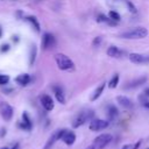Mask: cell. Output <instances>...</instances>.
Here are the masks:
<instances>
[{"label": "cell", "instance_id": "6da1fadb", "mask_svg": "<svg viewBox=\"0 0 149 149\" xmlns=\"http://www.w3.org/2000/svg\"><path fill=\"white\" fill-rule=\"evenodd\" d=\"M148 35V29L144 27H135L129 30H126L120 34V37L127 38V40H141L147 37Z\"/></svg>", "mask_w": 149, "mask_h": 149}, {"label": "cell", "instance_id": "7a4b0ae2", "mask_svg": "<svg viewBox=\"0 0 149 149\" xmlns=\"http://www.w3.org/2000/svg\"><path fill=\"white\" fill-rule=\"evenodd\" d=\"M55 61H56V64L58 66V69L63 70V71H72L74 70V63L72 62V59H70L66 55L64 54H56L55 55Z\"/></svg>", "mask_w": 149, "mask_h": 149}, {"label": "cell", "instance_id": "3957f363", "mask_svg": "<svg viewBox=\"0 0 149 149\" xmlns=\"http://www.w3.org/2000/svg\"><path fill=\"white\" fill-rule=\"evenodd\" d=\"M92 115H93L92 111H81V112H79V113L74 116V119H73V121H72V127H73V128H78V127L83 126L88 119L92 118Z\"/></svg>", "mask_w": 149, "mask_h": 149}, {"label": "cell", "instance_id": "277c9868", "mask_svg": "<svg viewBox=\"0 0 149 149\" xmlns=\"http://www.w3.org/2000/svg\"><path fill=\"white\" fill-rule=\"evenodd\" d=\"M112 139L113 137H112L111 134H100L94 139L93 146L95 147V149H102L112 141Z\"/></svg>", "mask_w": 149, "mask_h": 149}, {"label": "cell", "instance_id": "5b68a950", "mask_svg": "<svg viewBox=\"0 0 149 149\" xmlns=\"http://www.w3.org/2000/svg\"><path fill=\"white\" fill-rule=\"evenodd\" d=\"M42 47L45 50L55 48L56 47V38H55V36L52 34H50V33H44L43 37H42Z\"/></svg>", "mask_w": 149, "mask_h": 149}, {"label": "cell", "instance_id": "8992f818", "mask_svg": "<svg viewBox=\"0 0 149 149\" xmlns=\"http://www.w3.org/2000/svg\"><path fill=\"white\" fill-rule=\"evenodd\" d=\"M109 125V122L107 120H102V119H93L91 122H90V129L92 132H99V130H102L105 128H107Z\"/></svg>", "mask_w": 149, "mask_h": 149}, {"label": "cell", "instance_id": "52a82bcc", "mask_svg": "<svg viewBox=\"0 0 149 149\" xmlns=\"http://www.w3.org/2000/svg\"><path fill=\"white\" fill-rule=\"evenodd\" d=\"M0 114L6 121H9L13 116V107L6 101H1L0 102Z\"/></svg>", "mask_w": 149, "mask_h": 149}, {"label": "cell", "instance_id": "ba28073f", "mask_svg": "<svg viewBox=\"0 0 149 149\" xmlns=\"http://www.w3.org/2000/svg\"><path fill=\"white\" fill-rule=\"evenodd\" d=\"M129 61L134 64H149V56L147 55H142V54H137V52H132L128 56Z\"/></svg>", "mask_w": 149, "mask_h": 149}, {"label": "cell", "instance_id": "9c48e42d", "mask_svg": "<svg viewBox=\"0 0 149 149\" xmlns=\"http://www.w3.org/2000/svg\"><path fill=\"white\" fill-rule=\"evenodd\" d=\"M65 132H66V129H58V130H56V132L49 137V140L47 141V143H45V146H44V149H49L50 147L54 146V143H55L56 141L62 140V137H63V135H64Z\"/></svg>", "mask_w": 149, "mask_h": 149}, {"label": "cell", "instance_id": "30bf717a", "mask_svg": "<svg viewBox=\"0 0 149 149\" xmlns=\"http://www.w3.org/2000/svg\"><path fill=\"white\" fill-rule=\"evenodd\" d=\"M40 101H41V105L42 107L45 109V111H52L54 109V100L50 95L48 94H42L41 98H40Z\"/></svg>", "mask_w": 149, "mask_h": 149}, {"label": "cell", "instance_id": "8fae6325", "mask_svg": "<svg viewBox=\"0 0 149 149\" xmlns=\"http://www.w3.org/2000/svg\"><path fill=\"white\" fill-rule=\"evenodd\" d=\"M116 101H118V104L120 106H122L125 108H133V106H134L133 101L128 97H125V95H118L116 97Z\"/></svg>", "mask_w": 149, "mask_h": 149}, {"label": "cell", "instance_id": "7c38bea8", "mask_svg": "<svg viewBox=\"0 0 149 149\" xmlns=\"http://www.w3.org/2000/svg\"><path fill=\"white\" fill-rule=\"evenodd\" d=\"M62 141L68 146H72L74 143V141H76V134L73 132H71V130H66L64 133L63 137H62Z\"/></svg>", "mask_w": 149, "mask_h": 149}, {"label": "cell", "instance_id": "4fadbf2b", "mask_svg": "<svg viewBox=\"0 0 149 149\" xmlns=\"http://www.w3.org/2000/svg\"><path fill=\"white\" fill-rule=\"evenodd\" d=\"M31 126H33V123H31V120H30L28 113L27 112H23L22 113V123H20V127L23 128V129H26V130H30L31 129Z\"/></svg>", "mask_w": 149, "mask_h": 149}, {"label": "cell", "instance_id": "5bb4252c", "mask_svg": "<svg viewBox=\"0 0 149 149\" xmlns=\"http://www.w3.org/2000/svg\"><path fill=\"white\" fill-rule=\"evenodd\" d=\"M107 55L109 56V57H113V58H119V57H121L122 55H123V51L122 50H120L118 47H115V45H111L108 49H107Z\"/></svg>", "mask_w": 149, "mask_h": 149}, {"label": "cell", "instance_id": "9a60e30c", "mask_svg": "<svg viewBox=\"0 0 149 149\" xmlns=\"http://www.w3.org/2000/svg\"><path fill=\"white\" fill-rule=\"evenodd\" d=\"M30 76L28 74V73H22V74H19L16 78H15V81L19 84V85H21V86H26V85H28L29 84V81H30Z\"/></svg>", "mask_w": 149, "mask_h": 149}, {"label": "cell", "instance_id": "2e32d148", "mask_svg": "<svg viewBox=\"0 0 149 149\" xmlns=\"http://www.w3.org/2000/svg\"><path fill=\"white\" fill-rule=\"evenodd\" d=\"M52 90H54V93H55V97H56L57 101L61 102V104H65V97H64L63 90L59 86H57V85H55L52 87Z\"/></svg>", "mask_w": 149, "mask_h": 149}, {"label": "cell", "instance_id": "e0dca14e", "mask_svg": "<svg viewBox=\"0 0 149 149\" xmlns=\"http://www.w3.org/2000/svg\"><path fill=\"white\" fill-rule=\"evenodd\" d=\"M146 81H147V77H140V78H137V79H135V80L129 81V83L125 86V88H134V87H137V86L144 84Z\"/></svg>", "mask_w": 149, "mask_h": 149}, {"label": "cell", "instance_id": "ac0fdd59", "mask_svg": "<svg viewBox=\"0 0 149 149\" xmlns=\"http://www.w3.org/2000/svg\"><path fill=\"white\" fill-rule=\"evenodd\" d=\"M97 21L98 22H104V23H107V24H109V26H116V21H114V20H112L109 16L107 17V16H105V15H102V14H100V15H98L97 16Z\"/></svg>", "mask_w": 149, "mask_h": 149}, {"label": "cell", "instance_id": "d6986e66", "mask_svg": "<svg viewBox=\"0 0 149 149\" xmlns=\"http://www.w3.org/2000/svg\"><path fill=\"white\" fill-rule=\"evenodd\" d=\"M105 85H106V83H101V84L95 88V91H94V93L92 94V98H91V100H92V101H95V100L101 95V93L104 92Z\"/></svg>", "mask_w": 149, "mask_h": 149}, {"label": "cell", "instance_id": "ffe728a7", "mask_svg": "<svg viewBox=\"0 0 149 149\" xmlns=\"http://www.w3.org/2000/svg\"><path fill=\"white\" fill-rule=\"evenodd\" d=\"M118 114H119V111H118V108H116L115 106H113V105H109V106L107 107V115H108L109 120H113V119H115V118L118 116Z\"/></svg>", "mask_w": 149, "mask_h": 149}, {"label": "cell", "instance_id": "44dd1931", "mask_svg": "<svg viewBox=\"0 0 149 149\" xmlns=\"http://www.w3.org/2000/svg\"><path fill=\"white\" fill-rule=\"evenodd\" d=\"M27 20L30 22V24L33 26V28H34L37 33H40V30H41V29H40V23H38L37 19H36L35 16H28V17H27Z\"/></svg>", "mask_w": 149, "mask_h": 149}, {"label": "cell", "instance_id": "7402d4cb", "mask_svg": "<svg viewBox=\"0 0 149 149\" xmlns=\"http://www.w3.org/2000/svg\"><path fill=\"white\" fill-rule=\"evenodd\" d=\"M119 79H120L119 74H118V73L114 74V76L112 77V79L109 80V83H108V87H109V88H115V87L118 86V84H119Z\"/></svg>", "mask_w": 149, "mask_h": 149}, {"label": "cell", "instance_id": "603a6c76", "mask_svg": "<svg viewBox=\"0 0 149 149\" xmlns=\"http://www.w3.org/2000/svg\"><path fill=\"white\" fill-rule=\"evenodd\" d=\"M108 16H109L112 20L116 21V22H119V21L121 20V16H120V14H119L118 12H115V10H109V13H108Z\"/></svg>", "mask_w": 149, "mask_h": 149}, {"label": "cell", "instance_id": "cb8c5ba5", "mask_svg": "<svg viewBox=\"0 0 149 149\" xmlns=\"http://www.w3.org/2000/svg\"><path fill=\"white\" fill-rule=\"evenodd\" d=\"M123 1L126 2V5H127V7H128L129 12H130V13H133V14H135V13H136V7L133 5V2H132V1H129V0H123Z\"/></svg>", "mask_w": 149, "mask_h": 149}, {"label": "cell", "instance_id": "d4e9b609", "mask_svg": "<svg viewBox=\"0 0 149 149\" xmlns=\"http://www.w3.org/2000/svg\"><path fill=\"white\" fill-rule=\"evenodd\" d=\"M140 144H141V141H139V142H136V143L126 144V146H123V147H122V149H139Z\"/></svg>", "mask_w": 149, "mask_h": 149}, {"label": "cell", "instance_id": "484cf974", "mask_svg": "<svg viewBox=\"0 0 149 149\" xmlns=\"http://www.w3.org/2000/svg\"><path fill=\"white\" fill-rule=\"evenodd\" d=\"M35 56H36V48H35V45H33L31 51H30V57H29V64L30 65L35 62Z\"/></svg>", "mask_w": 149, "mask_h": 149}, {"label": "cell", "instance_id": "4316f807", "mask_svg": "<svg viewBox=\"0 0 149 149\" xmlns=\"http://www.w3.org/2000/svg\"><path fill=\"white\" fill-rule=\"evenodd\" d=\"M9 81V77L7 74H0V85H6Z\"/></svg>", "mask_w": 149, "mask_h": 149}, {"label": "cell", "instance_id": "83f0119b", "mask_svg": "<svg viewBox=\"0 0 149 149\" xmlns=\"http://www.w3.org/2000/svg\"><path fill=\"white\" fill-rule=\"evenodd\" d=\"M101 41H102V38H101L100 36H97V37H94V40H93V42H92V45H93V47H99L100 43H101Z\"/></svg>", "mask_w": 149, "mask_h": 149}, {"label": "cell", "instance_id": "f1b7e54d", "mask_svg": "<svg viewBox=\"0 0 149 149\" xmlns=\"http://www.w3.org/2000/svg\"><path fill=\"white\" fill-rule=\"evenodd\" d=\"M9 50V45L8 44H1V48H0V51L1 52H6V51H8Z\"/></svg>", "mask_w": 149, "mask_h": 149}, {"label": "cell", "instance_id": "f546056e", "mask_svg": "<svg viewBox=\"0 0 149 149\" xmlns=\"http://www.w3.org/2000/svg\"><path fill=\"white\" fill-rule=\"evenodd\" d=\"M143 106L147 107V108H149V100L148 101H143Z\"/></svg>", "mask_w": 149, "mask_h": 149}, {"label": "cell", "instance_id": "4dcf8cb0", "mask_svg": "<svg viewBox=\"0 0 149 149\" xmlns=\"http://www.w3.org/2000/svg\"><path fill=\"white\" fill-rule=\"evenodd\" d=\"M144 94H146V95L149 98V87H148V88H146V91H144Z\"/></svg>", "mask_w": 149, "mask_h": 149}, {"label": "cell", "instance_id": "1f68e13d", "mask_svg": "<svg viewBox=\"0 0 149 149\" xmlns=\"http://www.w3.org/2000/svg\"><path fill=\"white\" fill-rule=\"evenodd\" d=\"M86 149H95V147H94V146L92 144V146H88V147H87Z\"/></svg>", "mask_w": 149, "mask_h": 149}, {"label": "cell", "instance_id": "d6a6232c", "mask_svg": "<svg viewBox=\"0 0 149 149\" xmlns=\"http://www.w3.org/2000/svg\"><path fill=\"white\" fill-rule=\"evenodd\" d=\"M1 35H2V30H1V28H0V37H1Z\"/></svg>", "mask_w": 149, "mask_h": 149}, {"label": "cell", "instance_id": "836d02e7", "mask_svg": "<svg viewBox=\"0 0 149 149\" xmlns=\"http://www.w3.org/2000/svg\"><path fill=\"white\" fill-rule=\"evenodd\" d=\"M3 149H8V148H3Z\"/></svg>", "mask_w": 149, "mask_h": 149}, {"label": "cell", "instance_id": "e575fe53", "mask_svg": "<svg viewBox=\"0 0 149 149\" xmlns=\"http://www.w3.org/2000/svg\"><path fill=\"white\" fill-rule=\"evenodd\" d=\"M147 149H149V148H147Z\"/></svg>", "mask_w": 149, "mask_h": 149}]
</instances>
